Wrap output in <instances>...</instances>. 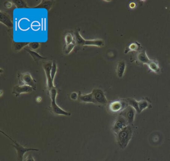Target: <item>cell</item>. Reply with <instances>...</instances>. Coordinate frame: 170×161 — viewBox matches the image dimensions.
Segmentation results:
<instances>
[{
    "instance_id": "obj_1",
    "label": "cell",
    "mask_w": 170,
    "mask_h": 161,
    "mask_svg": "<svg viewBox=\"0 0 170 161\" xmlns=\"http://www.w3.org/2000/svg\"><path fill=\"white\" fill-rule=\"evenodd\" d=\"M133 133L132 128L128 125L115 134L117 144L121 149L126 148L127 147L132 137Z\"/></svg>"
},
{
    "instance_id": "obj_2",
    "label": "cell",
    "mask_w": 170,
    "mask_h": 161,
    "mask_svg": "<svg viewBox=\"0 0 170 161\" xmlns=\"http://www.w3.org/2000/svg\"><path fill=\"white\" fill-rule=\"evenodd\" d=\"M49 96L51 99V109L52 112L56 115H64L69 116L71 115V113L66 111H64L59 107L56 103V98L57 96V90L56 87L48 91Z\"/></svg>"
},
{
    "instance_id": "obj_3",
    "label": "cell",
    "mask_w": 170,
    "mask_h": 161,
    "mask_svg": "<svg viewBox=\"0 0 170 161\" xmlns=\"http://www.w3.org/2000/svg\"><path fill=\"white\" fill-rule=\"evenodd\" d=\"M1 132L3 133L4 135L8 137L10 140L12 141L13 142L14 144H12L11 145L13 147H14L15 149H16L17 151V161H23L24 155L27 152H30V151H39V150L38 149L32 148H27V147H23V146L19 144L16 141L12 139L10 136L8 135L6 133L2 131L1 130Z\"/></svg>"
},
{
    "instance_id": "obj_4",
    "label": "cell",
    "mask_w": 170,
    "mask_h": 161,
    "mask_svg": "<svg viewBox=\"0 0 170 161\" xmlns=\"http://www.w3.org/2000/svg\"><path fill=\"white\" fill-rule=\"evenodd\" d=\"M75 39L76 42L78 45L84 46H95L102 47L104 45V42L102 39H91L86 40L82 37L79 32V30H77L75 32Z\"/></svg>"
},
{
    "instance_id": "obj_5",
    "label": "cell",
    "mask_w": 170,
    "mask_h": 161,
    "mask_svg": "<svg viewBox=\"0 0 170 161\" xmlns=\"http://www.w3.org/2000/svg\"><path fill=\"white\" fill-rule=\"evenodd\" d=\"M108 109L112 113L120 114L128 106L127 101L125 99H120L117 101L111 102L107 104Z\"/></svg>"
},
{
    "instance_id": "obj_6",
    "label": "cell",
    "mask_w": 170,
    "mask_h": 161,
    "mask_svg": "<svg viewBox=\"0 0 170 161\" xmlns=\"http://www.w3.org/2000/svg\"><path fill=\"white\" fill-rule=\"evenodd\" d=\"M18 77L20 84L29 86L34 88L35 90H36V81L31 77L30 73H19Z\"/></svg>"
},
{
    "instance_id": "obj_7",
    "label": "cell",
    "mask_w": 170,
    "mask_h": 161,
    "mask_svg": "<svg viewBox=\"0 0 170 161\" xmlns=\"http://www.w3.org/2000/svg\"><path fill=\"white\" fill-rule=\"evenodd\" d=\"M92 93L96 104H100L102 106L107 105L108 103V101L104 92L102 89L97 88L94 89L92 91Z\"/></svg>"
},
{
    "instance_id": "obj_8",
    "label": "cell",
    "mask_w": 170,
    "mask_h": 161,
    "mask_svg": "<svg viewBox=\"0 0 170 161\" xmlns=\"http://www.w3.org/2000/svg\"><path fill=\"white\" fill-rule=\"evenodd\" d=\"M52 62H45L43 64V68L46 73V79H47V87L48 90H51V89L55 88L53 84V81H52L51 77V69L52 67Z\"/></svg>"
},
{
    "instance_id": "obj_9",
    "label": "cell",
    "mask_w": 170,
    "mask_h": 161,
    "mask_svg": "<svg viewBox=\"0 0 170 161\" xmlns=\"http://www.w3.org/2000/svg\"><path fill=\"white\" fill-rule=\"evenodd\" d=\"M128 125L129 124L126 120V119L121 115H119L117 117V119H116L114 123H113L112 130L115 134Z\"/></svg>"
},
{
    "instance_id": "obj_10",
    "label": "cell",
    "mask_w": 170,
    "mask_h": 161,
    "mask_svg": "<svg viewBox=\"0 0 170 161\" xmlns=\"http://www.w3.org/2000/svg\"><path fill=\"white\" fill-rule=\"evenodd\" d=\"M136 112V111L133 107L128 106L124 110L122 111L120 115L123 116L126 119L129 124L130 125L134 122Z\"/></svg>"
},
{
    "instance_id": "obj_11",
    "label": "cell",
    "mask_w": 170,
    "mask_h": 161,
    "mask_svg": "<svg viewBox=\"0 0 170 161\" xmlns=\"http://www.w3.org/2000/svg\"><path fill=\"white\" fill-rule=\"evenodd\" d=\"M34 90V88L31 87L27 85H18L14 87L12 93L15 95L16 97H18L22 94L25 93H30L33 92Z\"/></svg>"
},
{
    "instance_id": "obj_12",
    "label": "cell",
    "mask_w": 170,
    "mask_h": 161,
    "mask_svg": "<svg viewBox=\"0 0 170 161\" xmlns=\"http://www.w3.org/2000/svg\"><path fill=\"white\" fill-rule=\"evenodd\" d=\"M0 22L9 29H12L13 27V22L10 16L2 10L0 11Z\"/></svg>"
},
{
    "instance_id": "obj_13",
    "label": "cell",
    "mask_w": 170,
    "mask_h": 161,
    "mask_svg": "<svg viewBox=\"0 0 170 161\" xmlns=\"http://www.w3.org/2000/svg\"><path fill=\"white\" fill-rule=\"evenodd\" d=\"M55 1L51 0H42L41 2L33 9H44L48 12L52 8Z\"/></svg>"
},
{
    "instance_id": "obj_14",
    "label": "cell",
    "mask_w": 170,
    "mask_h": 161,
    "mask_svg": "<svg viewBox=\"0 0 170 161\" xmlns=\"http://www.w3.org/2000/svg\"><path fill=\"white\" fill-rule=\"evenodd\" d=\"M78 99L80 102L85 103H93L96 104L92 92L89 94H81V92L78 94Z\"/></svg>"
},
{
    "instance_id": "obj_15",
    "label": "cell",
    "mask_w": 170,
    "mask_h": 161,
    "mask_svg": "<svg viewBox=\"0 0 170 161\" xmlns=\"http://www.w3.org/2000/svg\"><path fill=\"white\" fill-rule=\"evenodd\" d=\"M25 49L29 53L30 55L31 56V57L33 58L36 64L39 63L40 61L46 60L47 59L46 57H43L42 55H40V54L37 53L35 51L32 50L31 49H30L29 48H25Z\"/></svg>"
},
{
    "instance_id": "obj_16",
    "label": "cell",
    "mask_w": 170,
    "mask_h": 161,
    "mask_svg": "<svg viewBox=\"0 0 170 161\" xmlns=\"http://www.w3.org/2000/svg\"><path fill=\"white\" fill-rule=\"evenodd\" d=\"M136 58L138 62L142 64L147 65L150 61L145 50L139 51L137 55Z\"/></svg>"
},
{
    "instance_id": "obj_17",
    "label": "cell",
    "mask_w": 170,
    "mask_h": 161,
    "mask_svg": "<svg viewBox=\"0 0 170 161\" xmlns=\"http://www.w3.org/2000/svg\"><path fill=\"white\" fill-rule=\"evenodd\" d=\"M141 48V45L137 41L131 43L125 50V54H127L129 52L139 51Z\"/></svg>"
},
{
    "instance_id": "obj_18",
    "label": "cell",
    "mask_w": 170,
    "mask_h": 161,
    "mask_svg": "<svg viewBox=\"0 0 170 161\" xmlns=\"http://www.w3.org/2000/svg\"><path fill=\"white\" fill-rule=\"evenodd\" d=\"M125 69H126V63L124 61H121L118 62L117 69H116V72H117V76L119 78H122L123 77Z\"/></svg>"
},
{
    "instance_id": "obj_19",
    "label": "cell",
    "mask_w": 170,
    "mask_h": 161,
    "mask_svg": "<svg viewBox=\"0 0 170 161\" xmlns=\"http://www.w3.org/2000/svg\"><path fill=\"white\" fill-rule=\"evenodd\" d=\"M147 65L151 71L156 73H159L160 72L161 69L159 66L158 62L154 60H150L149 62Z\"/></svg>"
},
{
    "instance_id": "obj_20",
    "label": "cell",
    "mask_w": 170,
    "mask_h": 161,
    "mask_svg": "<svg viewBox=\"0 0 170 161\" xmlns=\"http://www.w3.org/2000/svg\"><path fill=\"white\" fill-rule=\"evenodd\" d=\"M30 42H15L13 43V48L15 51H19L23 48L29 45Z\"/></svg>"
},
{
    "instance_id": "obj_21",
    "label": "cell",
    "mask_w": 170,
    "mask_h": 161,
    "mask_svg": "<svg viewBox=\"0 0 170 161\" xmlns=\"http://www.w3.org/2000/svg\"><path fill=\"white\" fill-rule=\"evenodd\" d=\"M12 2L17 9H29L30 8L27 5L26 1L24 0H13Z\"/></svg>"
},
{
    "instance_id": "obj_22",
    "label": "cell",
    "mask_w": 170,
    "mask_h": 161,
    "mask_svg": "<svg viewBox=\"0 0 170 161\" xmlns=\"http://www.w3.org/2000/svg\"><path fill=\"white\" fill-rule=\"evenodd\" d=\"M127 101L129 106H131L132 107H133V108L136 110V111L137 113H138V114H140V110H139L138 102H137V101L136 99H132V98L128 99H127Z\"/></svg>"
},
{
    "instance_id": "obj_23",
    "label": "cell",
    "mask_w": 170,
    "mask_h": 161,
    "mask_svg": "<svg viewBox=\"0 0 170 161\" xmlns=\"http://www.w3.org/2000/svg\"><path fill=\"white\" fill-rule=\"evenodd\" d=\"M138 104H139V110H140V113L145 109L149 107V103H148V101H146L145 99H143V100L138 102Z\"/></svg>"
},
{
    "instance_id": "obj_24",
    "label": "cell",
    "mask_w": 170,
    "mask_h": 161,
    "mask_svg": "<svg viewBox=\"0 0 170 161\" xmlns=\"http://www.w3.org/2000/svg\"><path fill=\"white\" fill-rule=\"evenodd\" d=\"M75 46V42L72 43L71 44L65 45L64 48V53L66 55H68L74 49V47Z\"/></svg>"
},
{
    "instance_id": "obj_25",
    "label": "cell",
    "mask_w": 170,
    "mask_h": 161,
    "mask_svg": "<svg viewBox=\"0 0 170 161\" xmlns=\"http://www.w3.org/2000/svg\"><path fill=\"white\" fill-rule=\"evenodd\" d=\"M57 67L56 63L55 61H53L52 62V69H51V77H52V81H53L54 79H55L56 73L57 72Z\"/></svg>"
},
{
    "instance_id": "obj_26",
    "label": "cell",
    "mask_w": 170,
    "mask_h": 161,
    "mask_svg": "<svg viewBox=\"0 0 170 161\" xmlns=\"http://www.w3.org/2000/svg\"><path fill=\"white\" fill-rule=\"evenodd\" d=\"M64 39H65L66 45L71 44L72 43L74 42L73 37L72 34H69V33L66 34V35H65V38H64Z\"/></svg>"
},
{
    "instance_id": "obj_27",
    "label": "cell",
    "mask_w": 170,
    "mask_h": 161,
    "mask_svg": "<svg viewBox=\"0 0 170 161\" xmlns=\"http://www.w3.org/2000/svg\"><path fill=\"white\" fill-rule=\"evenodd\" d=\"M28 46L30 49L34 51L39 48L40 46V43L39 42H31Z\"/></svg>"
},
{
    "instance_id": "obj_28",
    "label": "cell",
    "mask_w": 170,
    "mask_h": 161,
    "mask_svg": "<svg viewBox=\"0 0 170 161\" xmlns=\"http://www.w3.org/2000/svg\"><path fill=\"white\" fill-rule=\"evenodd\" d=\"M70 98L73 101H75L78 99V94L76 92H73L70 95Z\"/></svg>"
},
{
    "instance_id": "obj_29",
    "label": "cell",
    "mask_w": 170,
    "mask_h": 161,
    "mask_svg": "<svg viewBox=\"0 0 170 161\" xmlns=\"http://www.w3.org/2000/svg\"><path fill=\"white\" fill-rule=\"evenodd\" d=\"M23 161H35L34 158L31 154L27 155L26 157H24Z\"/></svg>"
},
{
    "instance_id": "obj_30",
    "label": "cell",
    "mask_w": 170,
    "mask_h": 161,
    "mask_svg": "<svg viewBox=\"0 0 170 161\" xmlns=\"http://www.w3.org/2000/svg\"><path fill=\"white\" fill-rule=\"evenodd\" d=\"M14 4L13 3L12 1H6L4 4V6L5 8H8V9H9V8H11L13 5Z\"/></svg>"
}]
</instances>
